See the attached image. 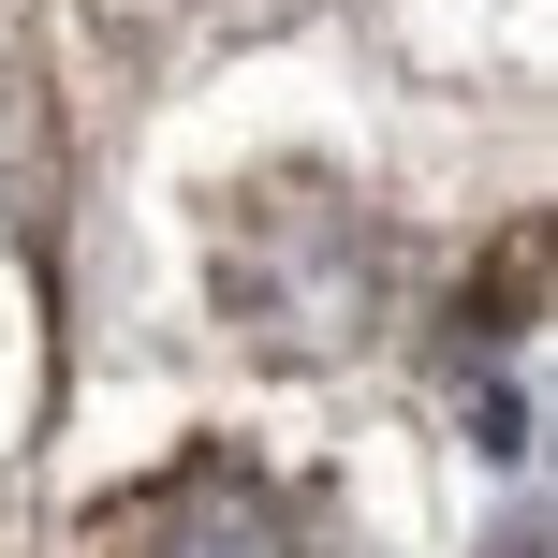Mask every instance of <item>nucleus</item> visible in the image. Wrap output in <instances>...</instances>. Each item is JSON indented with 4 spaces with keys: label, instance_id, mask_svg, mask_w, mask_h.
<instances>
[{
    "label": "nucleus",
    "instance_id": "1",
    "mask_svg": "<svg viewBox=\"0 0 558 558\" xmlns=\"http://www.w3.org/2000/svg\"><path fill=\"white\" fill-rule=\"evenodd\" d=\"M147 558H294V544H279V500H265V485L192 471V485H177V530L147 514Z\"/></svg>",
    "mask_w": 558,
    "mask_h": 558
}]
</instances>
